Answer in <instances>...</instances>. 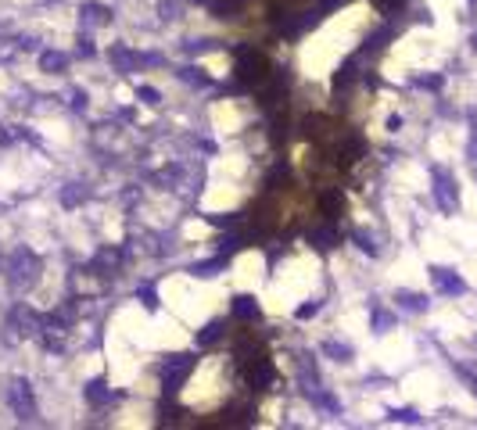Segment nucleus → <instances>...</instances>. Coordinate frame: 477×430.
Masks as SVG:
<instances>
[{"label":"nucleus","mask_w":477,"mask_h":430,"mask_svg":"<svg viewBox=\"0 0 477 430\" xmlns=\"http://www.w3.org/2000/svg\"><path fill=\"white\" fill-rule=\"evenodd\" d=\"M359 155H363V140H359V137H348V140L338 147V162H345V165H352Z\"/></svg>","instance_id":"12"},{"label":"nucleus","mask_w":477,"mask_h":430,"mask_svg":"<svg viewBox=\"0 0 477 430\" xmlns=\"http://www.w3.org/2000/svg\"><path fill=\"white\" fill-rule=\"evenodd\" d=\"M237 76H241V83H251V86H262L265 79H270V61H265V54L258 50H241V57H237Z\"/></svg>","instance_id":"1"},{"label":"nucleus","mask_w":477,"mask_h":430,"mask_svg":"<svg viewBox=\"0 0 477 430\" xmlns=\"http://www.w3.org/2000/svg\"><path fill=\"white\" fill-rule=\"evenodd\" d=\"M434 284H438L445 294H459V291H463V280H459V276H452L449 269H434Z\"/></svg>","instance_id":"11"},{"label":"nucleus","mask_w":477,"mask_h":430,"mask_svg":"<svg viewBox=\"0 0 477 430\" xmlns=\"http://www.w3.org/2000/svg\"><path fill=\"white\" fill-rule=\"evenodd\" d=\"M223 333H226V330H223V323L216 319V323H208V326H205V330L198 333V345H216Z\"/></svg>","instance_id":"15"},{"label":"nucleus","mask_w":477,"mask_h":430,"mask_svg":"<svg viewBox=\"0 0 477 430\" xmlns=\"http://www.w3.org/2000/svg\"><path fill=\"white\" fill-rule=\"evenodd\" d=\"M355 240H359V248H363V251H370V255H377V244H373V237H366V233H359V237H355Z\"/></svg>","instance_id":"23"},{"label":"nucleus","mask_w":477,"mask_h":430,"mask_svg":"<svg viewBox=\"0 0 477 430\" xmlns=\"http://www.w3.org/2000/svg\"><path fill=\"white\" fill-rule=\"evenodd\" d=\"M380 8H395V4H402V0H377Z\"/></svg>","instance_id":"26"},{"label":"nucleus","mask_w":477,"mask_h":430,"mask_svg":"<svg viewBox=\"0 0 477 430\" xmlns=\"http://www.w3.org/2000/svg\"><path fill=\"white\" fill-rule=\"evenodd\" d=\"M237 8H244V0H223V4H216V15H219V18H230Z\"/></svg>","instance_id":"18"},{"label":"nucleus","mask_w":477,"mask_h":430,"mask_svg":"<svg viewBox=\"0 0 477 430\" xmlns=\"http://www.w3.org/2000/svg\"><path fill=\"white\" fill-rule=\"evenodd\" d=\"M473 50H477V36H473Z\"/></svg>","instance_id":"27"},{"label":"nucleus","mask_w":477,"mask_h":430,"mask_svg":"<svg viewBox=\"0 0 477 430\" xmlns=\"http://www.w3.org/2000/svg\"><path fill=\"white\" fill-rule=\"evenodd\" d=\"M233 312H237V319L251 323V319H258V305H255V298H248V294H237V298H233Z\"/></svg>","instance_id":"8"},{"label":"nucleus","mask_w":477,"mask_h":430,"mask_svg":"<svg viewBox=\"0 0 477 430\" xmlns=\"http://www.w3.org/2000/svg\"><path fill=\"white\" fill-rule=\"evenodd\" d=\"M194 4H198V0H194Z\"/></svg>","instance_id":"28"},{"label":"nucleus","mask_w":477,"mask_h":430,"mask_svg":"<svg viewBox=\"0 0 477 430\" xmlns=\"http://www.w3.org/2000/svg\"><path fill=\"white\" fill-rule=\"evenodd\" d=\"M86 398H90V405H104L108 398H111V391L104 387V380H90V387H86Z\"/></svg>","instance_id":"14"},{"label":"nucleus","mask_w":477,"mask_h":430,"mask_svg":"<svg viewBox=\"0 0 477 430\" xmlns=\"http://www.w3.org/2000/svg\"><path fill=\"white\" fill-rule=\"evenodd\" d=\"M191 373H194V355H169V359L162 362V384H165L169 394L180 391Z\"/></svg>","instance_id":"3"},{"label":"nucleus","mask_w":477,"mask_h":430,"mask_svg":"<svg viewBox=\"0 0 477 430\" xmlns=\"http://www.w3.org/2000/svg\"><path fill=\"white\" fill-rule=\"evenodd\" d=\"M83 197H86V190H83V187H69V190L62 194V201H65V204H79Z\"/></svg>","instance_id":"19"},{"label":"nucleus","mask_w":477,"mask_h":430,"mask_svg":"<svg viewBox=\"0 0 477 430\" xmlns=\"http://www.w3.org/2000/svg\"><path fill=\"white\" fill-rule=\"evenodd\" d=\"M111 61L118 65V72H133L140 65V57L130 50V47H111Z\"/></svg>","instance_id":"9"},{"label":"nucleus","mask_w":477,"mask_h":430,"mask_svg":"<svg viewBox=\"0 0 477 430\" xmlns=\"http://www.w3.org/2000/svg\"><path fill=\"white\" fill-rule=\"evenodd\" d=\"M137 97H140L144 104H158V90H151V86H140V90H137Z\"/></svg>","instance_id":"21"},{"label":"nucleus","mask_w":477,"mask_h":430,"mask_svg":"<svg viewBox=\"0 0 477 430\" xmlns=\"http://www.w3.org/2000/svg\"><path fill=\"white\" fill-rule=\"evenodd\" d=\"M108 22V8H101V4H86L83 8V25H104Z\"/></svg>","instance_id":"13"},{"label":"nucleus","mask_w":477,"mask_h":430,"mask_svg":"<svg viewBox=\"0 0 477 430\" xmlns=\"http://www.w3.org/2000/svg\"><path fill=\"white\" fill-rule=\"evenodd\" d=\"M219 265H223V258H216V262H198V265H194V272H198V276H212Z\"/></svg>","instance_id":"20"},{"label":"nucleus","mask_w":477,"mask_h":430,"mask_svg":"<svg viewBox=\"0 0 477 430\" xmlns=\"http://www.w3.org/2000/svg\"><path fill=\"white\" fill-rule=\"evenodd\" d=\"M8 272H11V284H15V287H33V284L40 280V258H36L33 251L22 248V251L11 255Z\"/></svg>","instance_id":"2"},{"label":"nucleus","mask_w":477,"mask_h":430,"mask_svg":"<svg viewBox=\"0 0 477 430\" xmlns=\"http://www.w3.org/2000/svg\"><path fill=\"white\" fill-rule=\"evenodd\" d=\"M319 312V301H312V305H302V309H298V319H309V316H316Z\"/></svg>","instance_id":"24"},{"label":"nucleus","mask_w":477,"mask_h":430,"mask_svg":"<svg viewBox=\"0 0 477 430\" xmlns=\"http://www.w3.org/2000/svg\"><path fill=\"white\" fill-rule=\"evenodd\" d=\"M309 240H312V248L331 251V248H338V244H341V233L334 230L331 219H326V226H312V230H309Z\"/></svg>","instance_id":"7"},{"label":"nucleus","mask_w":477,"mask_h":430,"mask_svg":"<svg viewBox=\"0 0 477 430\" xmlns=\"http://www.w3.org/2000/svg\"><path fill=\"white\" fill-rule=\"evenodd\" d=\"M40 69H43V72H65V69H69V57H65L62 50H43V54H40Z\"/></svg>","instance_id":"10"},{"label":"nucleus","mask_w":477,"mask_h":430,"mask_svg":"<svg viewBox=\"0 0 477 430\" xmlns=\"http://www.w3.org/2000/svg\"><path fill=\"white\" fill-rule=\"evenodd\" d=\"M326 352H331V355H338L341 362H348V359H352V348H345V345H334V341L326 345Z\"/></svg>","instance_id":"22"},{"label":"nucleus","mask_w":477,"mask_h":430,"mask_svg":"<svg viewBox=\"0 0 477 430\" xmlns=\"http://www.w3.org/2000/svg\"><path fill=\"white\" fill-rule=\"evenodd\" d=\"M319 4H323L326 11H331V8H338V4H348V0H319Z\"/></svg>","instance_id":"25"},{"label":"nucleus","mask_w":477,"mask_h":430,"mask_svg":"<svg viewBox=\"0 0 477 430\" xmlns=\"http://www.w3.org/2000/svg\"><path fill=\"white\" fill-rule=\"evenodd\" d=\"M248 384H251V387H270V384H273V366H270V359L251 355V362H248Z\"/></svg>","instance_id":"6"},{"label":"nucleus","mask_w":477,"mask_h":430,"mask_svg":"<svg viewBox=\"0 0 477 430\" xmlns=\"http://www.w3.org/2000/svg\"><path fill=\"white\" fill-rule=\"evenodd\" d=\"M434 197H438V204H441L445 211H452V208L459 204V197H456V187H452V179L445 176L441 169L434 172Z\"/></svg>","instance_id":"5"},{"label":"nucleus","mask_w":477,"mask_h":430,"mask_svg":"<svg viewBox=\"0 0 477 430\" xmlns=\"http://www.w3.org/2000/svg\"><path fill=\"white\" fill-rule=\"evenodd\" d=\"M323 211H326V219H338V211H341V197L338 194H323Z\"/></svg>","instance_id":"16"},{"label":"nucleus","mask_w":477,"mask_h":430,"mask_svg":"<svg viewBox=\"0 0 477 430\" xmlns=\"http://www.w3.org/2000/svg\"><path fill=\"white\" fill-rule=\"evenodd\" d=\"M11 409H15V416H18V419H33V416H36L33 384H29V380H22V377L11 384Z\"/></svg>","instance_id":"4"},{"label":"nucleus","mask_w":477,"mask_h":430,"mask_svg":"<svg viewBox=\"0 0 477 430\" xmlns=\"http://www.w3.org/2000/svg\"><path fill=\"white\" fill-rule=\"evenodd\" d=\"M395 301H402L409 312H424V298H420V294H409V291H402Z\"/></svg>","instance_id":"17"}]
</instances>
